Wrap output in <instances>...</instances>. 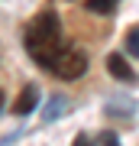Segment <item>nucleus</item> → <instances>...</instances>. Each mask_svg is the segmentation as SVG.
Masks as SVG:
<instances>
[{
  "label": "nucleus",
  "mask_w": 139,
  "mask_h": 146,
  "mask_svg": "<svg viewBox=\"0 0 139 146\" xmlns=\"http://www.w3.org/2000/svg\"><path fill=\"white\" fill-rule=\"evenodd\" d=\"M74 146H91V143L84 140V136H78V140H74Z\"/></svg>",
  "instance_id": "9"
},
{
  "label": "nucleus",
  "mask_w": 139,
  "mask_h": 146,
  "mask_svg": "<svg viewBox=\"0 0 139 146\" xmlns=\"http://www.w3.org/2000/svg\"><path fill=\"white\" fill-rule=\"evenodd\" d=\"M49 68L58 75V78L74 81V78H81V75L88 72V55L78 52V49H71V46H62V49L55 52V58L49 62Z\"/></svg>",
  "instance_id": "2"
},
{
  "label": "nucleus",
  "mask_w": 139,
  "mask_h": 146,
  "mask_svg": "<svg viewBox=\"0 0 139 146\" xmlns=\"http://www.w3.org/2000/svg\"><path fill=\"white\" fill-rule=\"evenodd\" d=\"M107 68H110V75H113V78H120V81H136L133 65H129L123 55H110V58H107Z\"/></svg>",
  "instance_id": "4"
},
{
  "label": "nucleus",
  "mask_w": 139,
  "mask_h": 146,
  "mask_svg": "<svg viewBox=\"0 0 139 146\" xmlns=\"http://www.w3.org/2000/svg\"><path fill=\"white\" fill-rule=\"evenodd\" d=\"M0 110H3V91H0Z\"/></svg>",
  "instance_id": "10"
},
{
  "label": "nucleus",
  "mask_w": 139,
  "mask_h": 146,
  "mask_svg": "<svg viewBox=\"0 0 139 146\" xmlns=\"http://www.w3.org/2000/svg\"><path fill=\"white\" fill-rule=\"evenodd\" d=\"M126 49H129V55L139 52V29L136 26H129V33H126Z\"/></svg>",
  "instance_id": "7"
},
{
  "label": "nucleus",
  "mask_w": 139,
  "mask_h": 146,
  "mask_svg": "<svg viewBox=\"0 0 139 146\" xmlns=\"http://www.w3.org/2000/svg\"><path fill=\"white\" fill-rule=\"evenodd\" d=\"M65 46L62 39V23L55 13H39L36 20L26 26V52L32 55V62H39L42 68H49V62L55 58V52Z\"/></svg>",
  "instance_id": "1"
},
{
  "label": "nucleus",
  "mask_w": 139,
  "mask_h": 146,
  "mask_svg": "<svg viewBox=\"0 0 139 146\" xmlns=\"http://www.w3.org/2000/svg\"><path fill=\"white\" fill-rule=\"evenodd\" d=\"M100 146H120V140L113 133H100Z\"/></svg>",
  "instance_id": "8"
},
{
  "label": "nucleus",
  "mask_w": 139,
  "mask_h": 146,
  "mask_svg": "<svg viewBox=\"0 0 139 146\" xmlns=\"http://www.w3.org/2000/svg\"><path fill=\"white\" fill-rule=\"evenodd\" d=\"M120 0H88V10L91 13H110Z\"/></svg>",
  "instance_id": "6"
},
{
  "label": "nucleus",
  "mask_w": 139,
  "mask_h": 146,
  "mask_svg": "<svg viewBox=\"0 0 139 146\" xmlns=\"http://www.w3.org/2000/svg\"><path fill=\"white\" fill-rule=\"evenodd\" d=\"M36 101H39V88H36V84H26V88L20 91V98H16V104H13V114H16V117L32 114Z\"/></svg>",
  "instance_id": "3"
},
{
  "label": "nucleus",
  "mask_w": 139,
  "mask_h": 146,
  "mask_svg": "<svg viewBox=\"0 0 139 146\" xmlns=\"http://www.w3.org/2000/svg\"><path fill=\"white\" fill-rule=\"evenodd\" d=\"M65 110H68V98H65V94H55V98L49 101V107H45V114H42V117H45V123H52V120L62 117Z\"/></svg>",
  "instance_id": "5"
}]
</instances>
